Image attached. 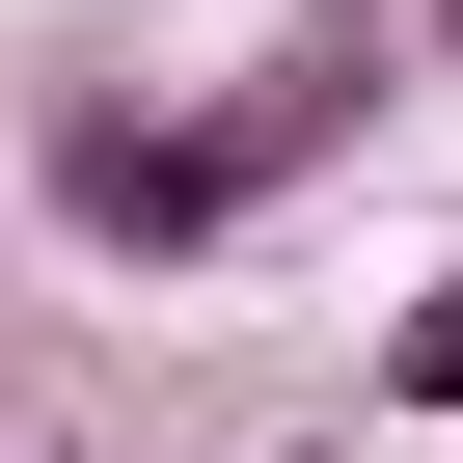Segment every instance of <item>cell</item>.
I'll return each mask as SVG.
<instances>
[{
	"label": "cell",
	"mask_w": 463,
	"mask_h": 463,
	"mask_svg": "<svg viewBox=\"0 0 463 463\" xmlns=\"http://www.w3.org/2000/svg\"><path fill=\"white\" fill-rule=\"evenodd\" d=\"M28 191H55V246H109V273H191L218 218H246L218 109H28Z\"/></svg>",
	"instance_id": "obj_1"
},
{
	"label": "cell",
	"mask_w": 463,
	"mask_h": 463,
	"mask_svg": "<svg viewBox=\"0 0 463 463\" xmlns=\"http://www.w3.org/2000/svg\"><path fill=\"white\" fill-rule=\"evenodd\" d=\"M382 109H409V55H382V0H300V28H273L246 82H218V164H246V218H273L300 164H354Z\"/></svg>",
	"instance_id": "obj_2"
},
{
	"label": "cell",
	"mask_w": 463,
	"mask_h": 463,
	"mask_svg": "<svg viewBox=\"0 0 463 463\" xmlns=\"http://www.w3.org/2000/svg\"><path fill=\"white\" fill-rule=\"evenodd\" d=\"M382 409H463V246H436V300L382 327Z\"/></svg>",
	"instance_id": "obj_3"
},
{
	"label": "cell",
	"mask_w": 463,
	"mask_h": 463,
	"mask_svg": "<svg viewBox=\"0 0 463 463\" xmlns=\"http://www.w3.org/2000/svg\"><path fill=\"white\" fill-rule=\"evenodd\" d=\"M409 55H436V82H463V0H436V28H409Z\"/></svg>",
	"instance_id": "obj_4"
}]
</instances>
